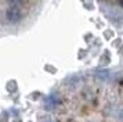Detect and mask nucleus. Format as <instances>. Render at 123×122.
<instances>
[{"label": "nucleus", "mask_w": 123, "mask_h": 122, "mask_svg": "<svg viewBox=\"0 0 123 122\" xmlns=\"http://www.w3.org/2000/svg\"><path fill=\"white\" fill-rule=\"evenodd\" d=\"M6 17L8 22H11V24H17V22L21 21V18H22V11L19 7H15V6H11L6 13Z\"/></svg>", "instance_id": "f257e3e1"}, {"label": "nucleus", "mask_w": 123, "mask_h": 122, "mask_svg": "<svg viewBox=\"0 0 123 122\" xmlns=\"http://www.w3.org/2000/svg\"><path fill=\"white\" fill-rule=\"evenodd\" d=\"M8 3L11 6H15V7H19V6L24 3V0H8Z\"/></svg>", "instance_id": "7ed1b4c3"}, {"label": "nucleus", "mask_w": 123, "mask_h": 122, "mask_svg": "<svg viewBox=\"0 0 123 122\" xmlns=\"http://www.w3.org/2000/svg\"><path fill=\"white\" fill-rule=\"evenodd\" d=\"M55 104H57V101H54V100H53V97H49V99H47V101H46V107H47V108H53Z\"/></svg>", "instance_id": "f03ea898"}]
</instances>
